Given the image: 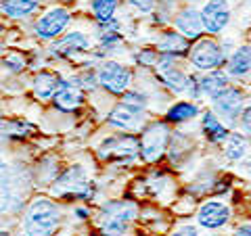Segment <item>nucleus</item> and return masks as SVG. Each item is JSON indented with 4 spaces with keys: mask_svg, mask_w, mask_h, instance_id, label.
I'll return each mask as SVG.
<instances>
[{
    "mask_svg": "<svg viewBox=\"0 0 251 236\" xmlns=\"http://www.w3.org/2000/svg\"><path fill=\"white\" fill-rule=\"evenodd\" d=\"M6 52H9V50H6V42L2 40V38H0V59H2Z\"/></svg>",
    "mask_w": 251,
    "mask_h": 236,
    "instance_id": "38",
    "label": "nucleus"
},
{
    "mask_svg": "<svg viewBox=\"0 0 251 236\" xmlns=\"http://www.w3.org/2000/svg\"><path fill=\"white\" fill-rule=\"evenodd\" d=\"M186 59L193 69H197L199 73H207V71H214V69L224 67L226 54L214 36H203L199 40L191 42Z\"/></svg>",
    "mask_w": 251,
    "mask_h": 236,
    "instance_id": "9",
    "label": "nucleus"
},
{
    "mask_svg": "<svg viewBox=\"0 0 251 236\" xmlns=\"http://www.w3.org/2000/svg\"><path fill=\"white\" fill-rule=\"evenodd\" d=\"M92 50V40L82 29L65 31L61 38L50 42L49 57L54 61H75L80 57H88Z\"/></svg>",
    "mask_w": 251,
    "mask_h": 236,
    "instance_id": "10",
    "label": "nucleus"
},
{
    "mask_svg": "<svg viewBox=\"0 0 251 236\" xmlns=\"http://www.w3.org/2000/svg\"><path fill=\"white\" fill-rule=\"evenodd\" d=\"M188 48H191V40H186L182 34H178L174 27H166L159 31V38L155 40V50L159 54H168L174 59H186Z\"/></svg>",
    "mask_w": 251,
    "mask_h": 236,
    "instance_id": "17",
    "label": "nucleus"
},
{
    "mask_svg": "<svg viewBox=\"0 0 251 236\" xmlns=\"http://www.w3.org/2000/svg\"><path fill=\"white\" fill-rule=\"evenodd\" d=\"M199 115H201V109L197 105V100H191V98L188 100H174L166 111V121L172 125H184Z\"/></svg>",
    "mask_w": 251,
    "mask_h": 236,
    "instance_id": "24",
    "label": "nucleus"
},
{
    "mask_svg": "<svg viewBox=\"0 0 251 236\" xmlns=\"http://www.w3.org/2000/svg\"><path fill=\"white\" fill-rule=\"evenodd\" d=\"M170 123L168 121H147L138 132V146H140V161L145 163H157L163 155L168 153L170 144Z\"/></svg>",
    "mask_w": 251,
    "mask_h": 236,
    "instance_id": "5",
    "label": "nucleus"
},
{
    "mask_svg": "<svg viewBox=\"0 0 251 236\" xmlns=\"http://www.w3.org/2000/svg\"><path fill=\"white\" fill-rule=\"evenodd\" d=\"M63 209L52 196H34L21 215V236H57Z\"/></svg>",
    "mask_w": 251,
    "mask_h": 236,
    "instance_id": "1",
    "label": "nucleus"
},
{
    "mask_svg": "<svg viewBox=\"0 0 251 236\" xmlns=\"http://www.w3.org/2000/svg\"><path fill=\"white\" fill-rule=\"evenodd\" d=\"M2 113H4V111H2V105H0V117H2Z\"/></svg>",
    "mask_w": 251,
    "mask_h": 236,
    "instance_id": "41",
    "label": "nucleus"
},
{
    "mask_svg": "<svg viewBox=\"0 0 251 236\" xmlns=\"http://www.w3.org/2000/svg\"><path fill=\"white\" fill-rule=\"evenodd\" d=\"M155 77L163 88H168L172 94H184L186 92V86H188V73L184 71L182 67L178 65H172L168 69H159L155 71Z\"/></svg>",
    "mask_w": 251,
    "mask_h": 236,
    "instance_id": "25",
    "label": "nucleus"
},
{
    "mask_svg": "<svg viewBox=\"0 0 251 236\" xmlns=\"http://www.w3.org/2000/svg\"><path fill=\"white\" fill-rule=\"evenodd\" d=\"M157 59H159V52L155 50V46H143V48L134 50V63L138 67H145V69H153Z\"/></svg>",
    "mask_w": 251,
    "mask_h": 236,
    "instance_id": "30",
    "label": "nucleus"
},
{
    "mask_svg": "<svg viewBox=\"0 0 251 236\" xmlns=\"http://www.w3.org/2000/svg\"><path fill=\"white\" fill-rule=\"evenodd\" d=\"M97 80H99V88L103 92L111 94V96H122L126 90L132 88L134 71L126 63H120L115 59H105L97 67Z\"/></svg>",
    "mask_w": 251,
    "mask_h": 236,
    "instance_id": "8",
    "label": "nucleus"
},
{
    "mask_svg": "<svg viewBox=\"0 0 251 236\" xmlns=\"http://www.w3.org/2000/svg\"><path fill=\"white\" fill-rule=\"evenodd\" d=\"M172 27H174L178 34H182L186 40H199V38L205 36V29H203V21H201V13L197 9V4H182L178 6L174 17H172Z\"/></svg>",
    "mask_w": 251,
    "mask_h": 236,
    "instance_id": "13",
    "label": "nucleus"
},
{
    "mask_svg": "<svg viewBox=\"0 0 251 236\" xmlns=\"http://www.w3.org/2000/svg\"><path fill=\"white\" fill-rule=\"evenodd\" d=\"M42 9V0H2L0 15L9 21H25Z\"/></svg>",
    "mask_w": 251,
    "mask_h": 236,
    "instance_id": "19",
    "label": "nucleus"
},
{
    "mask_svg": "<svg viewBox=\"0 0 251 236\" xmlns=\"http://www.w3.org/2000/svg\"><path fill=\"white\" fill-rule=\"evenodd\" d=\"M57 4H61V6H74V4H77V0H57Z\"/></svg>",
    "mask_w": 251,
    "mask_h": 236,
    "instance_id": "37",
    "label": "nucleus"
},
{
    "mask_svg": "<svg viewBox=\"0 0 251 236\" xmlns=\"http://www.w3.org/2000/svg\"><path fill=\"white\" fill-rule=\"evenodd\" d=\"M23 176L13 169L9 161L0 157V215L15 213L25 207V190H23Z\"/></svg>",
    "mask_w": 251,
    "mask_h": 236,
    "instance_id": "7",
    "label": "nucleus"
},
{
    "mask_svg": "<svg viewBox=\"0 0 251 236\" xmlns=\"http://www.w3.org/2000/svg\"><path fill=\"white\" fill-rule=\"evenodd\" d=\"M122 103L126 105H130V107H134L138 109V111H145L147 113V109H149V103H151V96L145 92V90H138V88H128L124 94H122Z\"/></svg>",
    "mask_w": 251,
    "mask_h": 236,
    "instance_id": "29",
    "label": "nucleus"
},
{
    "mask_svg": "<svg viewBox=\"0 0 251 236\" xmlns=\"http://www.w3.org/2000/svg\"><path fill=\"white\" fill-rule=\"evenodd\" d=\"M203 29L209 36H220L222 31L230 25L232 9L230 0H203V6L199 9Z\"/></svg>",
    "mask_w": 251,
    "mask_h": 236,
    "instance_id": "12",
    "label": "nucleus"
},
{
    "mask_svg": "<svg viewBox=\"0 0 251 236\" xmlns=\"http://www.w3.org/2000/svg\"><path fill=\"white\" fill-rule=\"evenodd\" d=\"M88 9L94 23H105L117 17V9H120V0H90Z\"/></svg>",
    "mask_w": 251,
    "mask_h": 236,
    "instance_id": "28",
    "label": "nucleus"
},
{
    "mask_svg": "<svg viewBox=\"0 0 251 236\" xmlns=\"http://www.w3.org/2000/svg\"><path fill=\"white\" fill-rule=\"evenodd\" d=\"M27 67H29L27 57L19 50H9L2 59H0V69H2L6 75H13V77L25 73Z\"/></svg>",
    "mask_w": 251,
    "mask_h": 236,
    "instance_id": "27",
    "label": "nucleus"
},
{
    "mask_svg": "<svg viewBox=\"0 0 251 236\" xmlns=\"http://www.w3.org/2000/svg\"><path fill=\"white\" fill-rule=\"evenodd\" d=\"M237 128L245 134V136L251 138V103L243 105L241 113H239V121H237Z\"/></svg>",
    "mask_w": 251,
    "mask_h": 236,
    "instance_id": "32",
    "label": "nucleus"
},
{
    "mask_svg": "<svg viewBox=\"0 0 251 236\" xmlns=\"http://www.w3.org/2000/svg\"><path fill=\"white\" fill-rule=\"evenodd\" d=\"M11 144V138H9V125H6V117L2 115L0 117V151L6 148Z\"/></svg>",
    "mask_w": 251,
    "mask_h": 236,
    "instance_id": "34",
    "label": "nucleus"
},
{
    "mask_svg": "<svg viewBox=\"0 0 251 236\" xmlns=\"http://www.w3.org/2000/svg\"><path fill=\"white\" fill-rule=\"evenodd\" d=\"M245 105V92L239 86H226V88L211 100V111L222 119L228 128H237L239 113Z\"/></svg>",
    "mask_w": 251,
    "mask_h": 236,
    "instance_id": "11",
    "label": "nucleus"
},
{
    "mask_svg": "<svg viewBox=\"0 0 251 236\" xmlns=\"http://www.w3.org/2000/svg\"><path fill=\"white\" fill-rule=\"evenodd\" d=\"M80 236H84V234H80Z\"/></svg>",
    "mask_w": 251,
    "mask_h": 236,
    "instance_id": "43",
    "label": "nucleus"
},
{
    "mask_svg": "<svg viewBox=\"0 0 251 236\" xmlns=\"http://www.w3.org/2000/svg\"><path fill=\"white\" fill-rule=\"evenodd\" d=\"M61 84V75L57 71H50V69H40L31 77V94L38 103H50L54 92H57Z\"/></svg>",
    "mask_w": 251,
    "mask_h": 236,
    "instance_id": "18",
    "label": "nucleus"
},
{
    "mask_svg": "<svg viewBox=\"0 0 251 236\" xmlns=\"http://www.w3.org/2000/svg\"><path fill=\"white\" fill-rule=\"evenodd\" d=\"M224 65V71L228 73V77H237V80L247 77L251 73V44L234 46V50L226 57Z\"/></svg>",
    "mask_w": 251,
    "mask_h": 236,
    "instance_id": "20",
    "label": "nucleus"
},
{
    "mask_svg": "<svg viewBox=\"0 0 251 236\" xmlns=\"http://www.w3.org/2000/svg\"><path fill=\"white\" fill-rule=\"evenodd\" d=\"M226 86H230V77L224 69H214V71L201 73L199 75V92L201 98H207L209 103L214 100Z\"/></svg>",
    "mask_w": 251,
    "mask_h": 236,
    "instance_id": "23",
    "label": "nucleus"
},
{
    "mask_svg": "<svg viewBox=\"0 0 251 236\" xmlns=\"http://www.w3.org/2000/svg\"><path fill=\"white\" fill-rule=\"evenodd\" d=\"M50 103L57 111L72 115V113H77L86 105V92L75 82L69 80V77H61V84Z\"/></svg>",
    "mask_w": 251,
    "mask_h": 236,
    "instance_id": "14",
    "label": "nucleus"
},
{
    "mask_svg": "<svg viewBox=\"0 0 251 236\" xmlns=\"http://www.w3.org/2000/svg\"><path fill=\"white\" fill-rule=\"evenodd\" d=\"M138 215V205L134 201H105L99 209V232L100 236H126L130 224Z\"/></svg>",
    "mask_w": 251,
    "mask_h": 236,
    "instance_id": "3",
    "label": "nucleus"
},
{
    "mask_svg": "<svg viewBox=\"0 0 251 236\" xmlns=\"http://www.w3.org/2000/svg\"><path fill=\"white\" fill-rule=\"evenodd\" d=\"M72 21H74V15L67 6L52 4L36 17L34 25H31V34H34L36 40L50 44L65 34L69 25H72Z\"/></svg>",
    "mask_w": 251,
    "mask_h": 236,
    "instance_id": "6",
    "label": "nucleus"
},
{
    "mask_svg": "<svg viewBox=\"0 0 251 236\" xmlns=\"http://www.w3.org/2000/svg\"><path fill=\"white\" fill-rule=\"evenodd\" d=\"M222 153L228 161L247 159L249 153H251V138L245 136L241 130H230V134L222 142Z\"/></svg>",
    "mask_w": 251,
    "mask_h": 236,
    "instance_id": "22",
    "label": "nucleus"
},
{
    "mask_svg": "<svg viewBox=\"0 0 251 236\" xmlns=\"http://www.w3.org/2000/svg\"><path fill=\"white\" fill-rule=\"evenodd\" d=\"M178 2H182V4H199V2H203V0H178Z\"/></svg>",
    "mask_w": 251,
    "mask_h": 236,
    "instance_id": "39",
    "label": "nucleus"
},
{
    "mask_svg": "<svg viewBox=\"0 0 251 236\" xmlns=\"http://www.w3.org/2000/svg\"><path fill=\"white\" fill-rule=\"evenodd\" d=\"M232 209L226 201L220 199H209L205 203H201V207L197 209V226L205 228V230H220L230 222Z\"/></svg>",
    "mask_w": 251,
    "mask_h": 236,
    "instance_id": "15",
    "label": "nucleus"
},
{
    "mask_svg": "<svg viewBox=\"0 0 251 236\" xmlns=\"http://www.w3.org/2000/svg\"><path fill=\"white\" fill-rule=\"evenodd\" d=\"M201 134L205 136L209 144H222L226 136L230 134V128L211 109H207V111L201 113Z\"/></svg>",
    "mask_w": 251,
    "mask_h": 236,
    "instance_id": "21",
    "label": "nucleus"
},
{
    "mask_svg": "<svg viewBox=\"0 0 251 236\" xmlns=\"http://www.w3.org/2000/svg\"><path fill=\"white\" fill-rule=\"evenodd\" d=\"M59 171H61L59 159L54 155H46V157H42V159L36 163V167H34V182L40 184V186H50L54 182V178L59 176Z\"/></svg>",
    "mask_w": 251,
    "mask_h": 236,
    "instance_id": "26",
    "label": "nucleus"
},
{
    "mask_svg": "<svg viewBox=\"0 0 251 236\" xmlns=\"http://www.w3.org/2000/svg\"><path fill=\"white\" fill-rule=\"evenodd\" d=\"M0 236H15V234H11L9 230H0Z\"/></svg>",
    "mask_w": 251,
    "mask_h": 236,
    "instance_id": "40",
    "label": "nucleus"
},
{
    "mask_svg": "<svg viewBox=\"0 0 251 236\" xmlns=\"http://www.w3.org/2000/svg\"><path fill=\"white\" fill-rule=\"evenodd\" d=\"M72 215H74V219H77V222H88L90 219V209H88V205H75L74 207V211H72Z\"/></svg>",
    "mask_w": 251,
    "mask_h": 236,
    "instance_id": "35",
    "label": "nucleus"
},
{
    "mask_svg": "<svg viewBox=\"0 0 251 236\" xmlns=\"http://www.w3.org/2000/svg\"><path fill=\"white\" fill-rule=\"evenodd\" d=\"M249 44H251V34H249Z\"/></svg>",
    "mask_w": 251,
    "mask_h": 236,
    "instance_id": "42",
    "label": "nucleus"
},
{
    "mask_svg": "<svg viewBox=\"0 0 251 236\" xmlns=\"http://www.w3.org/2000/svg\"><path fill=\"white\" fill-rule=\"evenodd\" d=\"M0 2H2V0H0Z\"/></svg>",
    "mask_w": 251,
    "mask_h": 236,
    "instance_id": "44",
    "label": "nucleus"
},
{
    "mask_svg": "<svg viewBox=\"0 0 251 236\" xmlns=\"http://www.w3.org/2000/svg\"><path fill=\"white\" fill-rule=\"evenodd\" d=\"M107 125L120 130V132H140V128L147 123L145 121V111H138V109L126 105V103H117L109 109L107 113Z\"/></svg>",
    "mask_w": 251,
    "mask_h": 236,
    "instance_id": "16",
    "label": "nucleus"
},
{
    "mask_svg": "<svg viewBox=\"0 0 251 236\" xmlns=\"http://www.w3.org/2000/svg\"><path fill=\"white\" fill-rule=\"evenodd\" d=\"M234 236H251V222H245L237 226V230H234Z\"/></svg>",
    "mask_w": 251,
    "mask_h": 236,
    "instance_id": "36",
    "label": "nucleus"
},
{
    "mask_svg": "<svg viewBox=\"0 0 251 236\" xmlns=\"http://www.w3.org/2000/svg\"><path fill=\"white\" fill-rule=\"evenodd\" d=\"M126 4L138 15H151L157 9V0H126Z\"/></svg>",
    "mask_w": 251,
    "mask_h": 236,
    "instance_id": "31",
    "label": "nucleus"
},
{
    "mask_svg": "<svg viewBox=\"0 0 251 236\" xmlns=\"http://www.w3.org/2000/svg\"><path fill=\"white\" fill-rule=\"evenodd\" d=\"M170 236H199V230L193 224H180L170 232Z\"/></svg>",
    "mask_w": 251,
    "mask_h": 236,
    "instance_id": "33",
    "label": "nucleus"
},
{
    "mask_svg": "<svg viewBox=\"0 0 251 236\" xmlns=\"http://www.w3.org/2000/svg\"><path fill=\"white\" fill-rule=\"evenodd\" d=\"M50 196L59 201H82L92 203L97 199V184L90 178V171L82 163L67 165L65 169L59 171L54 182L49 186Z\"/></svg>",
    "mask_w": 251,
    "mask_h": 236,
    "instance_id": "2",
    "label": "nucleus"
},
{
    "mask_svg": "<svg viewBox=\"0 0 251 236\" xmlns=\"http://www.w3.org/2000/svg\"><path fill=\"white\" fill-rule=\"evenodd\" d=\"M97 155L105 163L122 165V167H130L134 161L140 159V146L138 136L134 132H117L100 140L97 146Z\"/></svg>",
    "mask_w": 251,
    "mask_h": 236,
    "instance_id": "4",
    "label": "nucleus"
}]
</instances>
